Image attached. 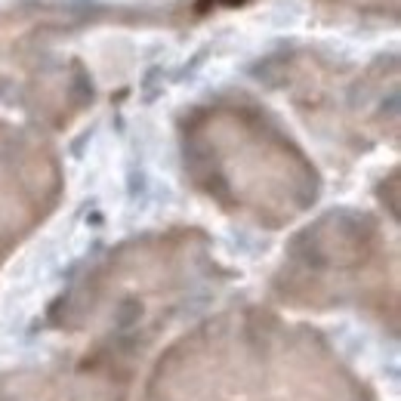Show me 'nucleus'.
Segmentation results:
<instances>
[{"mask_svg": "<svg viewBox=\"0 0 401 401\" xmlns=\"http://www.w3.org/2000/svg\"><path fill=\"white\" fill-rule=\"evenodd\" d=\"M213 3H217V0H198V6H195V10H198V13H207Z\"/></svg>", "mask_w": 401, "mask_h": 401, "instance_id": "obj_1", "label": "nucleus"}, {"mask_svg": "<svg viewBox=\"0 0 401 401\" xmlns=\"http://www.w3.org/2000/svg\"><path fill=\"white\" fill-rule=\"evenodd\" d=\"M226 3H228V6H241V3H244V0H226Z\"/></svg>", "mask_w": 401, "mask_h": 401, "instance_id": "obj_2", "label": "nucleus"}]
</instances>
